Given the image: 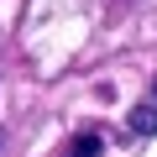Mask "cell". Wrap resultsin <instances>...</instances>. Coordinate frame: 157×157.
I'll return each instance as SVG.
<instances>
[{
    "instance_id": "obj_4",
    "label": "cell",
    "mask_w": 157,
    "mask_h": 157,
    "mask_svg": "<svg viewBox=\"0 0 157 157\" xmlns=\"http://www.w3.org/2000/svg\"><path fill=\"white\" fill-rule=\"evenodd\" d=\"M0 141H6V131H0Z\"/></svg>"
},
{
    "instance_id": "obj_3",
    "label": "cell",
    "mask_w": 157,
    "mask_h": 157,
    "mask_svg": "<svg viewBox=\"0 0 157 157\" xmlns=\"http://www.w3.org/2000/svg\"><path fill=\"white\" fill-rule=\"evenodd\" d=\"M152 94H157V78H152Z\"/></svg>"
},
{
    "instance_id": "obj_2",
    "label": "cell",
    "mask_w": 157,
    "mask_h": 157,
    "mask_svg": "<svg viewBox=\"0 0 157 157\" xmlns=\"http://www.w3.org/2000/svg\"><path fill=\"white\" fill-rule=\"evenodd\" d=\"M100 147H105V141H100V131H78V136L68 141V152H63V157H100Z\"/></svg>"
},
{
    "instance_id": "obj_1",
    "label": "cell",
    "mask_w": 157,
    "mask_h": 157,
    "mask_svg": "<svg viewBox=\"0 0 157 157\" xmlns=\"http://www.w3.org/2000/svg\"><path fill=\"white\" fill-rule=\"evenodd\" d=\"M126 126H131L136 136H157V105H136V110L126 115Z\"/></svg>"
}]
</instances>
